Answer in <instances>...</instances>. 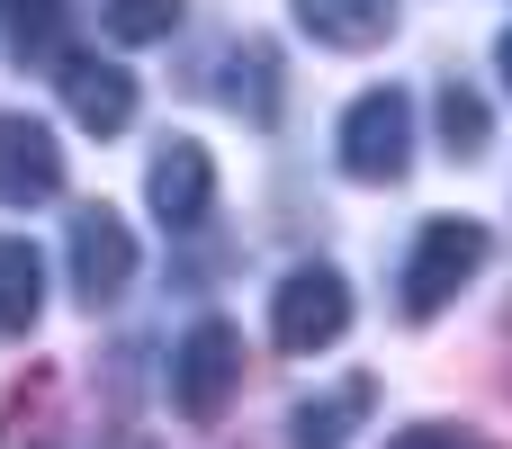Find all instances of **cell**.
Here are the masks:
<instances>
[{
	"label": "cell",
	"instance_id": "3",
	"mask_svg": "<svg viewBox=\"0 0 512 449\" xmlns=\"http://www.w3.org/2000/svg\"><path fill=\"white\" fill-rule=\"evenodd\" d=\"M342 333H351V279H342L333 261L288 270L279 297H270V342H279L288 360H315V351H333Z\"/></svg>",
	"mask_w": 512,
	"mask_h": 449
},
{
	"label": "cell",
	"instance_id": "17",
	"mask_svg": "<svg viewBox=\"0 0 512 449\" xmlns=\"http://www.w3.org/2000/svg\"><path fill=\"white\" fill-rule=\"evenodd\" d=\"M495 72H504V90H512V27H504V45H495Z\"/></svg>",
	"mask_w": 512,
	"mask_h": 449
},
{
	"label": "cell",
	"instance_id": "15",
	"mask_svg": "<svg viewBox=\"0 0 512 449\" xmlns=\"http://www.w3.org/2000/svg\"><path fill=\"white\" fill-rule=\"evenodd\" d=\"M0 27H9L18 54H45L63 36V0H0Z\"/></svg>",
	"mask_w": 512,
	"mask_h": 449
},
{
	"label": "cell",
	"instance_id": "7",
	"mask_svg": "<svg viewBox=\"0 0 512 449\" xmlns=\"http://www.w3.org/2000/svg\"><path fill=\"white\" fill-rule=\"evenodd\" d=\"M63 189V144L45 117L0 108V207H45Z\"/></svg>",
	"mask_w": 512,
	"mask_h": 449
},
{
	"label": "cell",
	"instance_id": "1",
	"mask_svg": "<svg viewBox=\"0 0 512 449\" xmlns=\"http://www.w3.org/2000/svg\"><path fill=\"white\" fill-rule=\"evenodd\" d=\"M333 153H342V171H351L360 189H396V180L414 171V99H405L396 81H387V90H360V99L342 108Z\"/></svg>",
	"mask_w": 512,
	"mask_h": 449
},
{
	"label": "cell",
	"instance_id": "2",
	"mask_svg": "<svg viewBox=\"0 0 512 449\" xmlns=\"http://www.w3.org/2000/svg\"><path fill=\"white\" fill-rule=\"evenodd\" d=\"M477 270H486V225L477 216H423L414 261H405V324H432Z\"/></svg>",
	"mask_w": 512,
	"mask_h": 449
},
{
	"label": "cell",
	"instance_id": "9",
	"mask_svg": "<svg viewBox=\"0 0 512 449\" xmlns=\"http://www.w3.org/2000/svg\"><path fill=\"white\" fill-rule=\"evenodd\" d=\"M216 99H225L243 126H279V45H261V36L225 45V63H216Z\"/></svg>",
	"mask_w": 512,
	"mask_h": 449
},
{
	"label": "cell",
	"instance_id": "10",
	"mask_svg": "<svg viewBox=\"0 0 512 449\" xmlns=\"http://www.w3.org/2000/svg\"><path fill=\"white\" fill-rule=\"evenodd\" d=\"M396 0H297V27L315 36V45H333V54H369V45H387L396 36Z\"/></svg>",
	"mask_w": 512,
	"mask_h": 449
},
{
	"label": "cell",
	"instance_id": "4",
	"mask_svg": "<svg viewBox=\"0 0 512 449\" xmlns=\"http://www.w3.org/2000/svg\"><path fill=\"white\" fill-rule=\"evenodd\" d=\"M234 387H243V333H234L225 315L189 324L180 351H171V405H180L189 423H216V414L234 405Z\"/></svg>",
	"mask_w": 512,
	"mask_h": 449
},
{
	"label": "cell",
	"instance_id": "13",
	"mask_svg": "<svg viewBox=\"0 0 512 449\" xmlns=\"http://www.w3.org/2000/svg\"><path fill=\"white\" fill-rule=\"evenodd\" d=\"M486 135H495L486 99H477L468 81H450V90H441V144H450L459 162H477V153H486Z\"/></svg>",
	"mask_w": 512,
	"mask_h": 449
},
{
	"label": "cell",
	"instance_id": "14",
	"mask_svg": "<svg viewBox=\"0 0 512 449\" xmlns=\"http://www.w3.org/2000/svg\"><path fill=\"white\" fill-rule=\"evenodd\" d=\"M180 9H189V0H108V36H117V45H162V36L180 27Z\"/></svg>",
	"mask_w": 512,
	"mask_h": 449
},
{
	"label": "cell",
	"instance_id": "5",
	"mask_svg": "<svg viewBox=\"0 0 512 449\" xmlns=\"http://www.w3.org/2000/svg\"><path fill=\"white\" fill-rule=\"evenodd\" d=\"M63 261H72V297H81V306L126 297V279H135V234H126V216H117V207H81L72 234H63Z\"/></svg>",
	"mask_w": 512,
	"mask_h": 449
},
{
	"label": "cell",
	"instance_id": "6",
	"mask_svg": "<svg viewBox=\"0 0 512 449\" xmlns=\"http://www.w3.org/2000/svg\"><path fill=\"white\" fill-rule=\"evenodd\" d=\"M144 198H153V216H162L171 234L207 225V207H216V153H207L198 135H171V144L153 153V171H144Z\"/></svg>",
	"mask_w": 512,
	"mask_h": 449
},
{
	"label": "cell",
	"instance_id": "12",
	"mask_svg": "<svg viewBox=\"0 0 512 449\" xmlns=\"http://www.w3.org/2000/svg\"><path fill=\"white\" fill-rule=\"evenodd\" d=\"M36 315H45V261H36V243L0 234V342H27Z\"/></svg>",
	"mask_w": 512,
	"mask_h": 449
},
{
	"label": "cell",
	"instance_id": "11",
	"mask_svg": "<svg viewBox=\"0 0 512 449\" xmlns=\"http://www.w3.org/2000/svg\"><path fill=\"white\" fill-rule=\"evenodd\" d=\"M369 405H378V378H342L333 396H306V405L288 414V449H342L369 423Z\"/></svg>",
	"mask_w": 512,
	"mask_h": 449
},
{
	"label": "cell",
	"instance_id": "16",
	"mask_svg": "<svg viewBox=\"0 0 512 449\" xmlns=\"http://www.w3.org/2000/svg\"><path fill=\"white\" fill-rule=\"evenodd\" d=\"M387 449H468V432H450V423H414V432H396Z\"/></svg>",
	"mask_w": 512,
	"mask_h": 449
},
{
	"label": "cell",
	"instance_id": "8",
	"mask_svg": "<svg viewBox=\"0 0 512 449\" xmlns=\"http://www.w3.org/2000/svg\"><path fill=\"white\" fill-rule=\"evenodd\" d=\"M63 108L90 135H126L135 126V72L126 63H99V54H63Z\"/></svg>",
	"mask_w": 512,
	"mask_h": 449
}]
</instances>
